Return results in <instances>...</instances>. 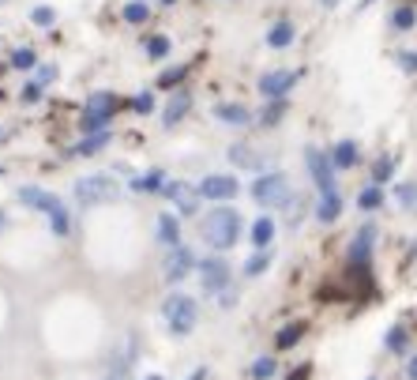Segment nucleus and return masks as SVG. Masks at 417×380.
<instances>
[{
	"instance_id": "nucleus-44",
	"label": "nucleus",
	"mask_w": 417,
	"mask_h": 380,
	"mask_svg": "<svg viewBox=\"0 0 417 380\" xmlns=\"http://www.w3.org/2000/svg\"><path fill=\"white\" fill-rule=\"evenodd\" d=\"M406 376L417 380V354H410V362H406Z\"/></svg>"
},
{
	"instance_id": "nucleus-17",
	"label": "nucleus",
	"mask_w": 417,
	"mask_h": 380,
	"mask_svg": "<svg viewBox=\"0 0 417 380\" xmlns=\"http://www.w3.org/2000/svg\"><path fill=\"white\" fill-rule=\"evenodd\" d=\"M342 219V196L338 192H327V196H320V203H316V222L331 226Z\"/></svg>"
},
{
	"instance_id": "nucleus-9",
	"label": "nucleus",
	"mask_w": 417,
	"mask_h": 380,
	"mask_svg": "<svg viewBox=\"0 0 417 380\" xmlns=\"http://www.w3.org/2000/svg\"><path fill=\"white\" fill-rule=\"evenodd\" d=\"M200 267V260H195V253L188 245H177V248H169L166 253V264H162V275H166L169 286H177V282H184L192 275V271Z\"/></svg>"
},
{
	"instance_id": "nucleus-23",
	"label": "nucleus",
	"mask_w": 417,
	"mask_h": 380,
	"mask_svg": "<svg viewBox=\"0 0 417 380\" xmlns=\"http://www.w3.org/2000/svg\"><path fill=\"white\" fill-rule=\"evenodd\" d=\"M304 320H293V324H286V328H282L278 335H274V346H278V350H290V346H297L301 339H304Z\"/></svg>"
},
{
	"instance_id": "nucleus-11",
	"label": "nucleus",
	"mask_w": 417,
	"mask_h": 380,
	"mask_svg": "<svg viewBox=\"0 0 417 380\" xmlns=\"http://www.w3.org/2000/svg\"><path fill=\"white\" fill-rule=\"evenodd\" d=\"M200 286L207 290V294H222V290H229V264L222 256H207L200 260Z\"/></svg>"
},
{
	"instance_id": "nucleus-3",
	"label": "nucleus",
	"mask_w": 417,
	"mask_h": 380,
	"mask_svg": "<svg viewBox=\"0 0 417 380\" xmlns=\"http://www.w3.org/2000/svg\"><path fill=\"white\" fill-rule=\"evenodd\" d=\"M162 320H166L169 335L188 339L195 331V324H200V305H195V298H188V294H169L162 301Z\"/></svg>"
},
{
	"instance_id": "nucleus-37",
	"label": "nucleus",
	"mask_w": 417,
	"mask_h": 380,
	"mask_svg": "<svg viewBox=\"0 0 417 380\" xmlns=\"http://www.w3.org/2000/svg\"><path fill=\"white\" fill-rule=\"evenodd\" d=\"M30 23H34V27H53V23H57V12L41 4V8H34V12H30Z\"/></svg>"
},
{
	"instance_id": "nucleus-32",
	"label": "nucleus",
	"mask_w": 417,
	"mask_h": 380,
	"mask_svg": "<svg viewBox=\"0 0 417 380\" xmlns=\"http://www.w3.org/2000/svg\"><path fill=\"white\" fill-rule=\"evenodd\" d=\"M12 68L15 72H30V68H38V53L23 46V49H12Z\"/></svg>"
},
{
	"instance_id": "nucleus-29",
	"label": "nucleus",
	"mask_w": 417,
	"mask_h": 380,
	"mask_svg": "<svg viewBox=\"0 0 417 380\" xmlns=\"http://www.w3.org/2000/svg\"><path fill=\"white\" fill-rule=\"evenodd\" d=\"M391 177H394V158L391 155H380L376 162H372V184H380V189H383Z\"/></svg>"
},
{
	"instance_id": "nucleus-51",
	"label": "nucleus",
	"mask_w": 417,
	"mask_h": 380,
	"mask_svg": "<svg viewBox=\"0 0 417 380\" xmlns=\"http://www.w3.org/2000/svg\"><path fill=\"white\" fill-rule=\"evenodd\" d=\"M0 4H8V0H0Z\"/></svg>"
},
{
	"instance_id": "nucleus-19",
	"label": "nucleus",
	"mask_w": 417,
	"mask_h": 380,
	"mask_svg": "<svg viewBox=\"0 0 417 380\" xmlns=\"http://www.w3.org/2000/svg\"><path fill=\"white\" fill-rule=\"evenodd\" d=\"M158 241L166 245V248H177L181 245V219L177 215H158Z\"/></svg>"
},
{
	"instance_id": "nucleus-36",
	"label": "nucleus",
	"mask_w": 417,
	"mask_h": 380,
	"mask_svg": "<svg viewBox=\"0 0 417 380\" xmlns=\"http://www.w3.org/2000/svg\"><path fill=\"white\" fill-rule=\"evenodd\" d=\"M147 57H150V61L169 57V38H162V34H158V38H150V42H147Z\"/></svg>"
},
{
	"instance_id": "nucleus-49",
	"label": "nucleus",
	"mask_w": 417,
	"mask_h": 380,
	"mask_svg": "<svg viewBox=\"0 0 417 380\" xmlns=\"http://www.w3.org/2000/svg\"><path fill=\"white\" fill-rule=\"evenodd\" d=\"M158 4H166V8H169V4H177V0H158Z\"/></svg>"
},
{
	"instance_id": "nucleus-41",
	"label": "nucleus",
	"mask_w": 417,
	"mask_h": 380,
	"mask_svg": "<svg viewBox=\"0 0 417 380\" xmlns=\"http://www.w3.org/2000/svg\"><path fill=\"white\" fill-rule=\"evenodd\" d=\"M214 298H218V305H222V309H233V305H237V290H233V286L222 290V294H214Z\"/></svg>"
},
{
	"instance_id": "nucleus-2",
	"label": "nucleus",
	"mask_w": 417,
	"mask_h": 380,
	"mask_svg": "<svg viewBox=\"0 0 417 380\" xmlns=\"http://www.w3.org/2000/svg\"><path fill=\"white\" fill-rule=\"evenodd\" d=\"M252 200L267 211H278V208H290L293 203V189H290V177L278 170H267V173H256V181L248 184Z\"/></svg>"
},
{
	"instance_id": "nucleus-48",
	"label": "nucleus",
	"mask_w": 417,
	"mask_h": 380,
	"mask_svg": "<svg viewBox=\"0 0 417 380\" xmlns=\"http://www.w3.org/2000/svg\"><path fill=\"white\" fill-rule=\"evenodd\" d=\"M338 4V0H323V8H335Z\"/></svg>"
},
{
	"instance_id": "nucleus-28",
	"label": "nucleus",
	"mask_w": 417,
	"mask_h": 380,
	"mask_svg": "<svg viewBox=\"0 0 417 380\" xmlns=\"http://www.w3.org/2000/svg\"><path fill=\"white\" fill-rule=\"evenodd\" d=\"M109 144V132H98V136H86V139H79V144L72 147V155H79V158H91V155H98Z\"/></svg>"
},
{
	"instance_id": "nucleus-21",
	"label": "nucleus",
	"mask_w": 417,
	"mask_h": 380,
	"mask_svg": "<svg viewBox=\"0 0 417 380\" xmlns=\"http://www.w3.org/2000/svg\"><path fill=\"white\" fill-rule=\"evenodd\" d=\"M293 38H297V30H293V23H286V19H282V23H274V27L267 30V46H271V49H290Z\"/></svg>"
},
{
	"instance_id": "nucleus-26",
	"label": "nucleus",
	"mask_w": 417,
	"mask_h": 380,
	"mask_svg": "<svg viewBox=\"0 0 417 380\" xmlns=\"http://www.w3.org/2000/svg\"><path fill=\"white\" fill-rule=\"evenodd\" d=\"M394 203L402 211H413L417 208V181H399L394 184Z\"/></svg>"
},
{
	"instance_id": "nucleus-12",
	"label": "nucleus",
	"mask_w": 417,
	"mask_h": 380,
	"mask_svg": "<svg viewBox=\"0 0 417 380\" xmlns=\"http://www.w3.org/2000/svg\"><path fill=\"white\" fill-rule=\"evenodd\" d=\"M162 196H166L173 208H177V215H195L200 211V189L188 181H166V189H162Z\"/></svg>"
},
{
	"instance_id": "nucleus-15",
	"label": "nucleus",
	"mask_w": 417,
	"mask_h": 380,
	"mask_svg": "<svg viewBox=\"0 0 417 380\" xmlns=\"http://www.w3.org/2000/svg\"><path fill=\"white\" fill-rule=\"evenodd\" d=\"M188 110H192V94H188V91H173V94H169V102L162 106V125H166V128L181 125Z\"/></svg>"
},
{
	"instance_id": "nucleus-52",
	"label": "nucleus",
	"mask_w": 417,
	"mask_h": 380,
	"mask_svg": "<svg viewBox=\"0 0 417 380\" xmlns=\"http://www.w3.org/2000/svg\"><path fill=\"white\" fill-rule=\"evenodd\" d=\"M368 380H376V376H368Z\"/></svg>"
},
{
	"instance_id": "nucleus-39",
	"label": "nucleus",
	"mask_w": 417,
	"mask_h": 380,
	"mask_svg": "<svg viewBox=\"0 0 417 380\" xmlns=\"http://www.w3.org/2000/svg\"><path fill=\"white\" fill-rule=\"evenodd\" d=\"M394 61H399V68H402V72H410V75H417V53H410V49H402V53H399V57H394Z\"/></svg>"
},
{
	"instance_id": "nucleus-42",
	"label": "nucleus",
	"mask_w": 417,
	"mask_h": 380,
	"mask_svg": "<svg viewBox=\"0 0 417 380\" xmlns=\"http://www.w3.org/2000/svg\"><path fill=\"white\" fill-rule=\"evenodd\" d=\"M309 376H312V365L304 362V365H297V369H293V373H290L286 380H309Z\"/></svg>"
},
{
	"instance_id": "nucleus-30",
	"label": "nucleus",
	"mask_w": 417,
	"mask_h": 380,
	"mask_svg": "<svg viewBox=\"0 0 417 380\" xmlns=\"http://www.w3.org/2000/svg\"><path fill=\"white\" fill-rule=\"evenodd\" d=\"M383 346H387L391 354H406V346H410V335H406V328H387V335H383Z\"/></svg>"
},
{
	"instance_id": "nucleus-46",
	"label": "nucleus",
	"mask_w": 417,
	"mask_h": 380,
	"mask_svg": "<svg viewBox=\"0 0 417 380\" xmlns=\"http://www.w3.org/2000/svg\"><path fill=\"white\" fill-rule=\"evenodd\" d=\"M105 380H128V376H124V373H109Z\"/></svg>"
},
{
	"instance_id": "nucleus-24",
	"label": "nucleus",
	"mask_w": 417,
	"mask_h": 380,
	"mask_svg": "<svg viewBox=\"0 0 417 380\" xmlns=\"http://www.w3.org/2000/svg\"><path fill=\"white\" fill-rule=\"evenodd\" d=\"M391 27L399 30V34L413 30V27H417V8H413V4H399V8L391 12Z\"/></svg>"
},
{
	"instance_id": "nucleus-5",
	"label": "nucleus",
	"mask_w": 417,
	"mask_h": 380,
	"mask_svg": "<svg viewBox=\"0 0 417 380\" xmlns=\"http://www.w3.org/2000/svg\"><path fill=\"white\" fill-rule=\"evenodd\" d=\"M75 203L79 208H94V203H109L120 196V184L109 177V173H91V177H79L75 181Z\"/></svg>"
},
{
	"instance_id": "nucleus-10",
	"label": "nucleus",
	"mask_w": 417,
	"mask_h": 380,
	"mask_svg": "<svg viewBox=\"0 0 417 380\" xmlns=\"http://www.w3.org/2000/svg\"><path fill=\"white\" fill-rule=\"evenodd\" d=\"M195 189H200V196H203V200L226 203V200H233L237 192H240V181L233 177V173H207V177L195 184Z\"/></svg>"
},
{
	"instance_id": "nucleus-25",
	"label": "nucleus",
	"mask_w": 417,
	"mask_h": 380,
	"mask_svg": "<svg viewBox=\"0 0 417 380\" xmlns=\"http://www.w3.org/2000/svg\"><path fill=\"white\" fill-rule=\"evenodd\" d=\"M357 208L361 211H380L383 208V189L380 184H365V189L357 192Z\"/></svg>"
},
{
	"instance_id": "nucleus-45",
	"label": "nucleus",
	"mask_w": 417,
	"mask_h": 380,
	"mask_svg": "<svg viewBox=\"0 0 417 380\" xmlns=\"http://www.w3.org/2000/svg\"><path fill=\"white\" fill-rule=\"evenodd\" d=\"M188 380H207V369H203V365H200V369H195V373H192V376H188Z\"/></svg>"
},
{
	"instance_id": "nucleus-6",
	"label": "nucleus",
	"mask_w": 417,
	"mask_h": 380,
	"mask_svg": "<svg viewBox=\"0 0 417 380\" xmlns=\"http://www.w3.org/2000/svg\"><path fill=\"white\" fill-rule=\"evenodd\" d=\"M113 110H117V94H109V91L91 94V99H86V106H83V121H79V128H83L86 136L109 132V117H113Z\"/></svg>"
},
{
	"instance_id": "nucleus-31",
	"label": "nucleus",
	"mask_w": 417,
	"mask_h": 380,
	"mask_svg": "<svg viewBox=\"0 0 417 380\" xmlns=\"http://www.w3.org/2000/svg\"><path fill=\"white\" fill-rule=\"evenodd\" d=\"M267 267H271V248H263V253H256V256L245 260V275H248V279H259Z\"/></svg>"
},
{
	"instance_id": "nucleus-43",
	"label": "nucleus",
	"mask_w": 417,
	"mask_h": 380,
	"mask_svg": "<svg viewBox=\"0 0 417 380\" xmlns=\"http://www.w3.org/2000/svg\"><path fill=\"white\" fill-rule=\"evenodd\" d=\"M57 80V68H38V83H53Z\"/></svg>"
},
{
	"instance_id": "nucleus-50",
	"label": "nucleus",
	"mask_w": 417,
	"mask_h": 380,
	"mask_svg": "<svg viewBox=\"0 0 417 380\" xmlns=\"http://www.w3.org/2000/svg\"><path fill=\"white\" fill-rule=\"evenodd\" d=\"M0 226H4V215H0Z\"/></svg>"
},
{
	"instance_id": "nucleus-20",
	"label": "nucleus",
	"mask_w": 417,
	"mask_h": 380,
	"mask_svg": "<svg viewBox=\"0 0 417 380\" xmlns=\"http://www.w3.org/2000/svg\"><path fill=\"white\" fill-rule=\"evenodd\" d=\"M252 248H256V253H263V248H271V241H274V219H267V215H263V219H256L252 222Z\"/></svg>"
},
{
	"instance_id": "nucleus-47",
	"label": "nucleus",
	"mask_w": 417,
	"mask_h": 380,
	"mask_svg": "<svg viewBox=\"0 0 417 380\" xmlns=\"http://www.w3.org/2000/svg\"><path fill=\"white\" fill-rule=\"evenodd\" d=\"M143 380H162V376H158V373H147V376H143Z\"/></svg>"
},
{
	"instance_id": "nucleus-27",
	"label": "nucleus",
	"mask_w": 417,
	"mask_h": 380,
	"mask_svg": "<svg viewBox=\"0 0 417 380\" xmlns=\"http://www.w3.org/2000/svg\"><path fill=\"white\" fill-rule=\"evenodd\" d=\"M120 15H124V23H131V27H143L150 19V8L143 4V0H128V4L120 8Z\"/></svg>"
},
{
	"instance_id": "nucleus-7",
	"label": "nucleus",
	"mask_w": 417,
	"mask_h": 380,
	"mask_svg": "<svg viewBox=\"0 0 417 380\" xmlns=\"http://www.w3.org/2000/svg\"><path fill=\"white\" fill-rule=\"evenodd\" d=\"M304 166H309V177L312 184L320 189V196H327V192H338L335 189V162L327 151L320 147H304Z\"/></svg>"
},
{
	"instance_id": "nucleus-16",
	"label": "nucleus",
	"mask_w": 417,
	"mask_h": 380,
	"mask_svg": "<svg viewBox=\"0 0 417 380\" xmlns=\"http://www.w3.org/2000/svg\"><path fill=\"white\" fill-rule=\"evenodd\" d=\"M214 121H222L229 128H245V125H252V110L240 106V102H218L214 106Z\"/></svg>"
},
{
	"instance_id": "nucleus-35",
	"label": "nucleus",
	"mask_w": 417,
	"mask_h": 380,
	"mask_svg": "<svg viewBox=\"0 0 417 380\" xmlns=\"http://www.w3.org/2000/svg\"><path fill=\"white\" fill-rule=\"evenodd\" d=\"M184 75H188V64H177V68H166V72L158 75V87H162V91H169V87H177V83L184 80Z\"/></svg>"
},
{
	"instance_id": "nucleus-13",
	"label": "nucleus",
	"mask_w": 417,
	"mask_h": 380,
	"mask_svg": "<svg viewBox=\"0 0 417 380\" xmlns=\"http://www.w3.org/2000/svg\"><path fill=\"white\" fill-rule=\"evenodd\" d=\"M226 158L233 162L237 170H248V173H267V166H271V158L263 155V151L248 147V144H233L226 151Z\"/></svg>"
},
{
	"instance_id": "nucleus-14",
	"label": "nucleus",
	"mask_w": 417,
	"mask_h": 380,
	"mask_svg": "<svg viewBox=\"0 0 417 380\" xmlns=\"http://www.w3.org/2000/svg\"><path fill=\"white\" fill-rule=\"evenodd\" d=\"M372 245H376V222H361V230L354 234V241H349V264H368L372 256Z\"/></svg>"
},
{
	"instance_id": "nucleus-38",
	"label": "nucleus",
	"mask_w": 417,
	"mask_h": 380,
	"mask_svg": "<svg viewBox=\"0 0 417 380\" xmlns=\"http://www.w3.org/2000/svg\"><path fill=\"white\" fill-rule=\"evenodd\" d=\"M131 110H136V113H150V110H155V94H150V91L136 94V99H131Z\"/></svg>"
},
{
	"instance_id": "nucleus-22",
	"label": "nucleus",
	"mask_w": 417,
	"mask_h": 380,
	"mask_svg": "<svg viewBox=\"0 0 417 380\" xmlns=\"http://www.w3.org/2000/svg\"><path fill=\"white\" fill-rule=\"evenodd\" d=\"M166 173L162 170H150V173H139V177H131V192H162L166 189Z\"/></svg>"
},
{
	"instance_id": "nucleus-34",
	"label": "nucleus",
	"mask_w": 417,
	"mask_h": 380,
	"mask_svg": "<svg viewBox=\"0 0 417 380\" xmlns=\"http://www.w3.org/2000/svg\"><path fill=\"white\" fill-rule=\"evenodd\" d=\"M282 113H286V99H278V102H267V110L259 113V125L263 128H274L282 121Z\"/></svg>"
},
{
	"instance_id": "nucleus-8",
	"label": "nucleus",
	"mask_w": 417,
	"mask_h": 380,
	"mask_svg": "<svg viewBox=\"0 0 417 380\" xmlns=\"http://www.w3.org/2000/svg\"><path fill=\"white\" fill-rule=\"evenodd\" d=\"M301 80V72H290V68H274V72H263L259 75V83H256V91H259V99H267V102H278V99H286V94L297 87Z\"/></svg>"
},
{
	"instance_id": "nucleus-4",
	"label": "nucleus",
	"mask_w": 417,
	"mask_h": 380,
	"mask_svg": "<svg viewBox=\"0 0 417 380\" xmlns=\"http://www.w3.org/2000/svg\"><path fill=\"white\" fill-rule=\"evenodd\" d=\"M15 200L27 203V208H34V211H41V215H49L53 234H68V208H64L60 196H53V192H46V189H34V184H27V189L15 192Z\"/></svg>"
},
{
	"instance_id": "nucleus-1",
	"label": "nucleus",
	"mask_w": 417,
	"mask_h": 380,
	"mask_svg": "<svg viewBox=\"0 0 417 380\" xmlns=\"http://www.w3.org/2000/svg\"><path fill=\"white\" fill-rule=\"evenodd\" d=\"M200 237L214 248V253L233 248V245L240 241V211L226 208V203H218L214 211H207L203 219H200Z\"/></svg>"
},
{
	"instance_id": "nucleus-18",
	"label": "nucleus",
	"mask_w": 417,
	"mask_h": 380,
	"mask_svg": "<svg viewBox=\"0 0 417 380\" xmlns=\"http://www.w3.org/2000/svg\"><path fill=\"white\" fill-rule=\"evenodd\" d=\"M331 162H335V170H354L361 162V151H357L354 139H338L335 151H331Z\"/></svg>"
},
{
	"instance_id": "nucleus-33",
	"label": "nucleus",
	"mask_w": 417,
	"mask_h": 380,
	"mask_svg": "<svg viewBox=\"0 0 417 380\" xmlns=\"http://www.w3.org/2000/svg\"><path fill=\"white\" fill-rule=\"evenodd\" d=\"M248 373H252V380H271L274 373H278V362H274V357H256Z\"/></svg>"
},
{
	"instance_id": "nucleus-40",
	"label": "nucleus",
	"mask_w": 417,
	"mask_h": 380,
	"mask_svg": "<svg viewBox=\"0 0 417 380\" xmlns=\"http://www.w3.org/2000/svg\"><path fill=\"white\" fill-rule=\"evenodd\" d=\"M23 102H30V106L41 102V83H27L23 87Z\"/></svg>"
},
{
	"instance_id": "nucleus-53",
	"label": "nucleus",
	"mask_w": 417,
	"mask_h": 380,
	"mask_svg": "<svg viewBox=\"0 0 417 380\" xmlns=\"http://www.w3.org/2000/svg\"><path fill=\"white\" fill-rule=\"evenodd\" d=\"M0 173H4V170H0Z\"/></svg>"
}]
</instances>
